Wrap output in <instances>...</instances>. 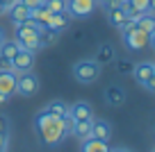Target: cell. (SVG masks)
Returning <instances> with one entry per match:
<instances>
[{
  "label": "cell",
  "instance_id": "obj_29",
  "mask_svg": "<svg viewBox=\"0 0 155 152\" xmlns=\"http://www.w3.org/2000/svg\"><path fill=\"white\" fill-rule=\"evenodd\" d=\"M14 2H18V0H0V5L5 7V9H9V7L14 5Z\"/></svg>",
  "mask_w": 155,
  "mask_h": 152
},
{
  "label": "cell",
  "instance_id": "obj_1",
  "mask_svg": "<svg viewBox=\"0 0 155 152\" xmlns=\"http://www.w3.org/2000/svg\"><path fill=\"white\" fill-rule=\"evenodd\" d=\"M71 123H73L71 116L59 118V116H55V114L44 109L34 116V132H37L39 141L44 143V145L55 147L66 138V134H71Z\"/></svg>",
  "mask_w": 155,
  "mask_h": 152
},
{
  "label": "cell",
  "instance_id": "obj_19",
  "mask_svg": "<svg viewBox=\"0 0 155 152\" xmlns=\"http://www.w3.org/2000/svg\"><path fill=\"white\" fill-rule=\"evenodd\" d=\"M59 34H62V32H55V30H50V27H41V30H39V46L44 48V46H53V43H57Z\"/></svg>",
  "mask_w": 155,
  "mask_h": 152
},
{
  "label": "cell",
  "instance_id": "obj_20",
  "mask_svg": "<svg viewBox=\"0 0 155 152\" xmlns=\"http://www.w3.org/2000/svg\"><path fill=\"white\" fill-rule=\"evenodd\" d=\"M94 59H96L101 66H103V64H110L112 59H114V48H112L110 43H103V46L96 50V57H94Z\"/></svg>",
  "mask_w": 155,
  "mask_h": 152
},
{
  "label": "cell",
  "instance_id": "obj_16",
  "mask_svg": "<svg viewBox=\"0 0 155 152\" xmlns=\"http://www.w3.org/2000/svg\"><path fill=\"white\" fill-rule=\"evenodd\" d=\"M107 21H110L112 25H116V27H121V25L128 21V14H126V9H123L121 5L107 7Z\"/></svg>",
  "mask_w": 155,
  "mask_h": 152
},
{
  "label": "cell",
  "instance_id": "obj_14",
  "mask_svg": "<svg viewBox=\"0 0 155 152\" xmlns=\"http://www.w3.org/2000/svg\"><path fill=\"white\" fill-rule=\"evenodd\" d=\"M66 25H68V14H66V11H55V14H50L48 25H46V27L55 30V32H64Z\"/></svg>",
  "mask_w": 155,
  "mask_h": 152
},
{
  "label": "cell",
  "instance_id": "obj_35",
  "mask_svg": "<svg viewBox=\"0 0 155 152\" xmlns=\"http://www.w3.org/2000/svg\"><path fill=\"white\" fill-rule=\"evenodd\" d=\"M150 11H155V0H150Z\"/></svg>",
  "mask_w": 155,
  "mask_h": 152
},
{
  "label": "cell",
  "instance_id": "obj_11",
  "mask_svg": "<svg viewBox=\"0 0 155 152\" xmlns=\"http://www.w3.org/2000/svg\"><path fill=\"white\" fill-rule=\"evenodd\" d=\"M7 16H9V21L14 25H21V23H25V21L30 18V7H25L23 2H14V5L7 9Z\"/></svg>",
  "mask_w": 155,
  "mask_h": 152
},
{
  "label": "cell",
  "instance_id": "obj_6",
  "mask_svg": "<svg viewBox=\"0 0 155 152\" xmlns=\"http://www.w3.org/2000/svg\"><path fill=\"white\" fill-rule=\"evenodd\" d=\"M12 68H14L16 73H28L34 68V52L32 50H25V48H21L18 52H16V57L12 59Z\"/></svg>",
  "mask_w": 155,
  "mask_h": 152
},
{
  "label": "cell",
  "instance_id": "obj_3",
  "mask_svg": "<svg viewBox=\"0 0 155 152\" xmlns=\"http://www.w3.org/2000/svg\"><path fill=\"white\" fill-rule=\"evenodd\" d=\"M73 77L80 84H94L101 77V64L96 59H82L73 64Z\"/></svg>",
  "mask_w": 155,
  "mask_h": 152
},
{
  "label": "cell",
  "instance_id": "obj_28",
  "mask_svg": "<svg viewBox=\"0 0 155 152\" xmlns=\"http://www.w3.org/2000/svg\"><path fill=\"white\" fill-rule=\"evenodd\" d=\"M128 71H132L130 64H119V73H128Z\"/></svg>",
  "mask_w": 155,
  "mask_h": 152
},
{
  "label": "cell",
  "instance_id": "obj_22",
  "mask_svg": "<svg viewBox=\"0 0 155 152\" xmlns=\"http://www.w3.org/2000/svg\"><path fill=\"white\" fill-rule=\"evenodd\" d=\"M46 111H50V114L59 116V118H64V116H68V107L64 105V102H59V100H53V102H48V107H46Z\"/></svg>",
  "mask_w": 155,
  "mask_h": 152
},
{
  "label": "cell",
  "instance_id": "obj_13",
  "mask_svg": "<svg viewBox=\"0 0 155 152\" xmlns=\"http://www.w3.org/2000/svg\"><path fill=\"white\" fill-rule=\"evenodd\" d=\"M112 147L107 145V141H101V138H84L82 141V147H80V152H110Z\"/></svg>",
  "mask_w": 155,
  "mask_h": 152
},
{
  "label": "cell",
  "instance_id": "obj_24",
  "mask_svg": "<svg viewBox=\"0 0 155 152\" xmlns=\"http://www.w3.org/2000/svg\"><path fill=\"white\" fill-rule=\"evenodd\" d=\"M18 2H23L25 7L34 9V7H44V2H46V0H18Z\"/></svg>",
  "mask_w": 155,
  "mask_h": 152
},
{
  "label": "cell",
  "instance_id": "obj_34",
  "mask_svg": "<svg viewBox=\"0 0 155 152\" xmlns=\"http://www.w3.org/2000/svg\"><path fill=\"white\" fill-rule=\"evenodd\" d=\"M2 14H7V9H5L2 5H0V16H2Z\"/></svg>",
  "mask_w": 155,
  "mask_h": 152
},
{
  "label": "cell",
  "instance_id": "obj_2",
  "mask_svg": "<svg viewBox=\"0 0 155 152\" xmlns=\"http://www.w3.org/2000/svg\"><path fill=\"white\" fill-rule=\"evenodd\" d=\"M39 30H41V25L34 23L32 18H28L25 23L16 25V41H18L21 48H25V50H32V52H37L39 48Z\"/></svg>",
  "mask_w": 155,
  "mask_h": 152
},
{
  "label": "cell",
  "instance_id": "obj_36",
  "mask_svg": "<svg viewBox=\"0 0 155 152\" xmlns=\"http://www.w3.org/2000/svg\"><path fill=\"white\" fill-rule=\"evenodd\" d=\"M153 75H155V64H153Z\"/></svg>",
  "mask_w": 155,
  "mask_h": 152
},
{
  "label": "cell",
  "instance_id": "obj_5",
  "mask_svg": "<svg viewBox=\"0 0 155 152\" xmlns=\"http://www.w3.org/2000/svg\"><path fill=\"white\" fill-rule=\"evenodd\" d=\"M16 93L23 95V98H32L34 93H39V77L32 71L21 73L18 80H16Z\"/></svg>",
  "mask_w": 155,
  "mask_h": 152
},
{
  "label": "cell",
  "instance_id": "obj_7",
  "mask_svg": "<svg viewBox=\"0 0 155 152\" xmlns=\"http://www.w3.org/2000/svg\"><path fill=\"white\" fill-rule=\"evenodd\" d=\"M68 116H71L73 120L94 118V107L89 105V102H84V100H78V102H73V105L68 107Z\"/></svg>",
  "mask_w": 155,
  "mask_h": 152
},
{
  "label": "cell",
  "instance_id": "obj_37",
  "mask_svg": "<svg viewBox=\"0 0 155 152\" xmlns=\"http://www.w3.org/2000/svg\"><path fill=\"white\" fill-rule=\"evenodd\" d=\"M153 152H155V150H153Z\"/></svg>",
  "mask_w": 155,
  "mask_h": 152
},
{
  "label": "cell",
  "instance_id": "obj_25",
  "mask_svg": "<svg viewBox=\"0 0 155 152\" xmlns=\"http://www.w3.org/2000/svg\"><path fill=\"white\" fill-rule=\"evenodd\" d=\"M141 86H144L146 91H150V93H155V75H153V77H148V80H146Z\"/></svg>",
  "mask_w": 155,
  "mask_h": 152
},
{
  "label": "cell",
  "instance_id": "obj_23",
  "mask_svg": "<svg viewBox=\"0 0 155 152\" xmlns=\"http://www.w3.org/2000/svg\"><path fill=\"white\" fill-rule=\"evenodd\" d=\"M44 7H48L50 11H66V0H46Z\"/></svg>",
  "mask_w": 155,
  "mask_h": 152
},
{
  "label": "cell",
  "instance_id": "obj_30",
  "mask_svg": "<svg viewBox=\"0 0 155 152\" xmlns=\"http://www.w3.org/2000/svg\"><path fill=\"white\" fill-rule=\"evenodd\" d=\"M148 46H150V48H153V50H155V30H153V32H150V43H148Z\"/></svg>",
  "mask_w": 155,
  "mask_h": 152
},
{
  "label": "cell",
  "instance_id": "obj_15",
  "mask_svg": "<svg viewBox=\"0 0 155 152\" xmlns=\"http://www.w3.org/2000/svg\"><path fill=\"white\" fill-rule=\"evenodd\" d=\"M132 75L139 84H144L148 77H153V64L150 62H139L137 66H132Z\"/></svg>",
  "mask_w": 155,
  "mask_h": 152
},
{
  "label": "cell",
  "instance_id": "obj_4",
  "mask_svg": "<svg viewBox=\"0 0 155 152\" xmlns=\"http://www.w3.org/2000/svg\"><path fill=\"white\" fill-rule=\"evenodd\" d=\"M96 0H66V14L71 18H87L96 11Z\"/></svg>",
  "mask_w": 155,
  "mask_h": 152
},
{
  "label": "cell",
  "instance_id": "obj_31",
  "mask_svg": "<svg viewBox=\"0 0 155 152\" xmlns=\"http://www.w3.org/2000/svg\"><path fill=\"white\" fill-rule=\"evenodd\" d=\"M7 100H9V95H2V93H0V105H5Z\"/></svg>",
  "mask_w": 155,
  "mask_h": 152
},
{
  "label": "cell",
  "instance_id": "obj_26",
  "mask_svg": "<svg viewBox=\"0 0 155 152\" xmlns=\"http://www.w3.org/2000/svg\"><path fill=\"white\" fill-rule=\"evenodd\" d=\"M96 2L101 7H105V9L107 7H114V5H121V0H96Z\"/></svg>",
  "mask_w": 155,
  "mask_h": 152
},
{
  "label": "cell",
  "instance_id": "obj_18",
  "mask_svg": "<svg viewBox=\"0 0 155 152\" xmlns=\"http://www.w3.org/2000/svg\"><path fill=\"white\" fill-rule=\"evenodd\" d=\"M135 27L141 30V32H148V34H150V32L155 30V16L150 14V11H148V14L137 16V18H135Z\"/></svg>",
  "mask_w": 155,
  "mask_h": 152
},
{
  "label": "cell",
  "instance_id": "obj_12",
  "mask_svg": "<svg viewBox=\"0 0 155 152\" xmlns=\"http://www.w3.org/2000/svg\"><path fill=\"white\" fill-rule=\"evenodd\" d=\"M71 134L78 136L80 141L91 136V118H84V120H73L71 123Z\"/></svg>",
  "mask_w": 155,
  "mask_h": 152
},
{
  "label": "cell",
  "instance_id": "obj_9",
  "mask_svg": "<svg viewBox=\"0 0 155 152\" xmlns=\"http://www.w3.org/2000/svg\"><path fill=\"white\" fill-rule=\"evenodd\" d=\"M91 136L101 138V141H110L112 138V123L103 118H91Z\"/></svg>",
  "mask_w": 155,
  "mask_h": 152
},
{
  "label": "cell",
  "instance_id": "obj_27",
  "mask_svg": "<svg viewBox=\"0 0 155 152\" xmlns=\"http://www.w3.org/2000/svg\"><path fill=\"white\" fill-rule=\"evenodd\" d=\"M0 71H14L9 59H2V57H0Z\"/></svg>",
  "mask_w": 155,
  "mask_h": 152
},
{
  "label": "cell",
  "instance_id": "obj_33",
  "mask_svg": "<svg viewBox=\"0 0 155 152\" xmlns=\"http://www.w3.org/2000/svg\"><path fill=\"white\" fill-rule=\"evenodd\" d=\"M5 39H7V36H5V30H2V27H0V43H2V41H5Z\"/></svg>",
  "mask_w": 155,
  "mask_h": 152
},
{
  "label": "cell",
  "instance_id": "obj_32",
  "mask_svg": "<svg viewBox=\"0 0 155 152\" xmlns=\"http://www.w3.org/2000/svg\"><path fill=\"white\" fill-rule=\"evenodd\" d=\"M110 152H130V150H126V147H114V150H110Z\"/></svg>",
  "mask_w": 155,
  "mask_h": 152
},
{
  "label": "cell",
  "instance_id": "obj_8",
  "mask_svg": "<svg viewBox=\"0 0 155 152\" xmlns=\"http://www.w3.org/2000/svg\"><path fill=\"white\" fill-rule=\"evenodd\" d=\"M16 80H18L16 71H0V93L14 95L16 93Z\"/></svg>",
  "mask_w": 155,
  "mask_h": 152
},
{
  "label": "cell",
  "instance_id": "obj_17",
  "mask_svg": "<svg viewBox=\"0 0 155 152\" xmlns=\"http://www.w3.org/2000/svg\"><path fill=\"white\" fill-rule=\"evenodd\" d=\"M18 50H21V46H18L16 39H14V41H7V39H5V41L0 43V57H2V59H9V62H12Z\"/></svg>",
  "mask_w": 155,
  "mask_h": 152
},
{
  "label": "cell",
  "instance_id": "obj_21",
  "mask_svg": "<svg viewBox=\"0 0 155 152\" xmlns=\"http://www.w3.org/2000/svg\"><path fill=\"white\" fill-rule=\"evenodd\" d=\"M7 138H9V120L5 116H0V152H5Z\"/></svg>",
  "mask_w": 155,
  "mask_h": 152
},
{
  "label": "cell",
  "instance_id": "obj_10",
  "mask_svg": "<svg viewBox=\"0 0 155 152\" xmlns=\"http://www.w3.org/2000/svg\"><path fill=\"white\" fill-rule=\"evenodd\" d=\"M105 102L110 107H121L123 102H126V91L119 84H110L105 89Z\"/></svg>",
  "mask_w": 155,
  "mask_h": 152
}]
</instances>
